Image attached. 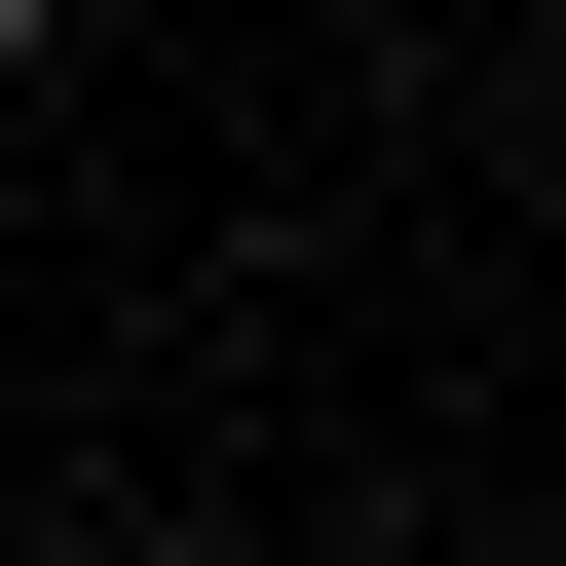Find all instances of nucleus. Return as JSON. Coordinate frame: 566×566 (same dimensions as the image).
<instances>
[{"label":"nucleus","mask_w":566,"mask_h":566,"mask_svg":"<svg viewBox=\"0 0 566 566\" xmlns=\"http://www.w3.org/2000/svg\"><path fill=\"white\" fill-rule=\"evenodd\" d=\"M39 39H76V0H0V76H39Z\"/></svg>","instance_id":"nucleus-1"},{"label":"nucleus","mask_w":566,"mask_h":566,"mask_svg":"<svg viewBox=\"0 0 566 566\" xmlns=\"http://www.w3.org/2000/svg\"><path fill=\"white\" fill-rule=\"evenodd\" d=\"M76 566H189V528H76Z\"/></svg>","instance_id":"nucleus-2"}]
</instances>
